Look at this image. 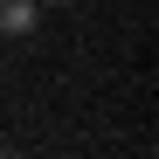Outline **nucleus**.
Here are the masks:
<instances>
[{"label":"nucleus","mask_w":159,"mask_h":159,"mask_svg":"<svg viewBox=\"0 0 159 159\" xmlns=\"http://www.w3.org/2000/svg\"><path fill=\"white\" fill-rule=\"evenodd\" d=\"M42 0H0V42H35Z\"/></svg>","instance_id":"1"},{"label":"nucleus","mask_w":159,"mask_h":159,"mask_svg":"<svg viewBox=\"0 0 159 159\" xmlns=\"http://www.w3.org/2000/svg\"><path fill=\"white\" fill-rule=\"evenodd\" d=\"M0 159H21V152H14V145H0Z\"/></svg>","instance_id":"2"},{"label":"nucleus","mask_w":159,"mask_h":159,"mask_svg":"<svg viewBox=\"0 0 159 159\" xmlns=\"http://www.w3.org/2000/svg\"><path fill=\"white\" fill-rule=\"evenodd\" d=\"M42 7H69V0H42Z\"/></svg>","instance_id":"3"}]
</instances>
